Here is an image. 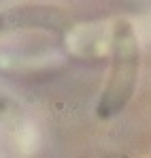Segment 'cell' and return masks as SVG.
Masks as SVG:
<instances>
[{"instance_id":"1","label":"cell","mask_w":151,"mask_h":158,"mask_svg":"<svg viewBox=\"0 0 151 158\" xmlns=\"http://www.w3.org/2000/svg\"><path fill=\"white\" fill-rule=\"evenodd\" d=\"M141 69V45L134 26L128 19H117L111 34V71L102 90L96 113L102 120L119 115L134 96Z\"/></svg>"},{"instance_id":"2","label":"cell","mask_w":151,"mask_h":158,"mask_svg":"<svg viewBox=\"0 0 151 158\" xmlns=\"http://www.w3.org/2000/svg\"><path fill=\"white\" fill-rule=\"evenodd\" d=\"M66 15L43 4H24L0 11V36L15 30H66Z\"/></svg>"},{"instance_id":"3","label":"cell","mask_w":151,"mask_h":158,"mask_svg":"<svg viewBox=\"0 0 151 158\" xmlns=\"http://www.w3.org/2000/svg\"><path fill=\"white\" fill-rule=\"evenodd\" d=\"M19 120H22L19 105L11 96H6V94L0 92V124H4V126H17Z\"/></svg>"}]
</instances>
